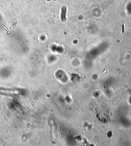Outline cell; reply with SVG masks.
<instances>
[{"instance_id": "2", "label": "cell", "mask_w": 131, "mask_h": 146, "mask_svg": "<svg viewBox=\"0 0 131 146\" xmlns=\"http://www.w3.org/2000/svg\"><path fill=\"white\" fill-rule=\"evenodd\" d=\"M125 32V25H122V33H124Z\"/></svg>"}, {"instance_id": "1", "label": "cell", "mask_w": 131, "mask_h": 146, "mask_svg": "<svg viewBox=\"0 0 131 146\" xmlns=\"http://www.w3.org/2000/svg\"><path fill=\"white\" fill-rule=\"evenodd\" d=\"M67 8L66 6H63L62 8L61 12V20L62 21H65L66 20V14H67Z\"/></svg>"}]
</instances>
